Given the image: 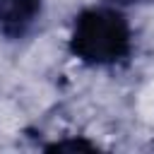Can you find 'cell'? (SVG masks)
Returning a JSON list of instances; mask_svg holds the SVG:
<instances>
[{
    "label": "cell",
    "instance_id": "1",
    "mask_svg": "<svg viewBox=\"0 0 154 154\" xmlns=\"http://www.w3.org/2000/svg\"><path fill=\"white\" fill-rule=\"evenodd\" d=\"M132 51V31L128 19L113 7H89L75 17L70 34V53L91 67H111L123 63Z\"/></svg>",
    "mask_w": 154,
    "mask_h": 154
},
{
    "label": "cell",
    "instance_id": "2",
    "mask_svg": "<svg viewBox=\"0 0 154 154\" xmlns=\"http://www.w3.org/2000/svg\"><path fill=\"white\" fill-rule=\"evenodd\" d=\"M43 0H0V31L7 38H22L41 14Z\"/></svg>",
    "mask_w": 154,
    "mask_h": 154
},
{
    "label": "cell",
    "instance_id": "3",
    "mask_svg": "<svg viewBox=\"0 0 154 154\" xmlns=\"http://www.w3.org/2000/svg\"><path fill=\"white\" fill-rule=\"evenodd\" d=\"M118 2H140V0H118Z\"/></svg>",
    "mask_w": 154,
    "mask_h": 154
}]
</instances>
